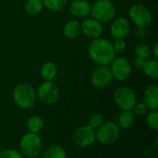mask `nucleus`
Listing matches in <instances>:
<instances>
[{"label": "nucleus", "mask_w": 158, "mask_h": 158, "mask_svg": "<svg viewBox=\"0 0 158 158\" xmlns=\"http://www.w3.org/2000/svg\"><path fill=\"white\" fill-rule=\"evenodd\" d=\"M90 59L98 66H108L116 57L112 42L108 39L98 37L94 39L88 46Z\"/></svg>", "instance_id": "1"}, {"label": "nucleus", "mask_w": 158, "mask_h": 158, "mask_svg": "<svg viewBox=\"0 0 158 158\" xmlns=\"http://www.w3.org/2000/svg\"><path fill=\"white\" fill-rule=\"evenodd\" d=\"M14 103L22 109L32 108L36 103L37 95L34 88L29 83H19L13 90Z\"/></svg>", "instance_id": "2"}, {"label": "nucleus", "mask_w": 158, "mask_h": 158, "mask_svg": "<svg viewBox=\"0 0 158 158\" xmlns=\"http://www.w3.org/2000/svg\"><path fill=\"white\" fill-rule=\"evenodd\" d=\"M116 6L111 0H96L92 5L90 15L101 23H108L116 18Z\"/></svg>", "instance_id": "3"}, {"label": "nucleus", "mask_w": 158, "mask_h": 158, "mask_svg": "<svg viewBox=\"0 0 158 158\" xmlns=\"http://www.w3.org/2000/svg\"><path fill=\"white\" fill-rule=\"evenodd\" d=\"M19 151L23 156L37 157L42 151V140L39 135L31 132L23 134L19 141Z\"/></svg>", "instance_id": "4"}, {"label": "nucleus", "mask_w": 158, "mask_h": 158, "mask_svg": "<svg viewBox=\"0 0 158 158\" xmlns=\"http://www.w3.org/2000/svg\"><path fill=\"white\" fill-rule=\"evenodd\" d=\"M113 100L116 106L121 111L131 110L133 106L137 102L136 93L129 87L121 86L115 90L113 94Z\"/></svg>", "instance_id": "5"}, {"label": "nucleus", "mask_w": 158, "mask_h": 158, "mask_svg": "<svg viewBox=\"0 0 158 158\" xmlns=\"http://www.w3.org/2000/svg\"><path fill=\"white\" fill-rule=\"evenodd\" d=\"M120 130L118 124L108 121L104 122L96 131V141L103 145H111L116 143L119 137Z\"/></svg>", "instance_id": "6"}, {"label": "nucleus", "mask_w": 158, "mask_h": 158, "mask_svg": "<svg viewBox=\"0 0 158 158\" xmlns=\"http://www.w3.org/2000/svg\"><path fill=\"white\" fill-rule=\"evenodd\" d=\"M129 17L131 21L138 28H146L151 24L153 19L150 9L143 4L133 5L130 8Z\"/></svg>", "instance_id": "7"}, {"label": "nucleus", "mask_w": 158, "mask_h": 158, "mask_svg": "<svg viewBox=\"0 0 158 158\" xmlns=\"http://www.w3.org/2000/svg\"><path fill=\"white\" fill-rule=\"evenodd\" d=\"M37 98L44 105H54L59 99V89L53 81H44L36 91Z\"/></svg>", "instance_id": "8"}, {"label": "nucleus", "mask_w": 158, "mask_h": 158, "mask_svg": "<svg viewBox=\"0 0 158 158\" xmlns=\"http://www.w3.org/2000/svg\"><path fill=\"white\" fill-rule=\"evenodd\" d=\"M110 70L114 79L118 81H127L132 71V68L129 60L124 56H118L113 59V61L109 64Z\"/></svg>", "instance_id": "9"}, {"label": "nucleus", "mask_w": 158, "mask_h": 158, "mask_svg": "<svg viewBox=\"0 0 158 158\" xmlns=\"http://www.w3.org/2000/svg\"><path fill=\"white\" fill-rule=\"evenodd\" d=\"M113 80L109 66H98L91 74V83L98 89L107 87Z\"/></svg>", "instance_id": "10"}, {"label": "nucleus", "mask_w": 158, "mask_h": 158, "mask_svg": "<svg viewBox=\"0 0 158 158\" xmlns=\"http://www.w3.org/2000/svg\"><path fill=\"white\" fill-rule=\"evenodd\" d=\"M96 141L95 130L88 125L78 128L73 133V142L79 147H89Z\"/></svg>", "instance_id": "11"}, {"label": "nucleus", "mask_w": 158, "mask_h": 158, "mask_svg": "<svg viewBox=\"0 0 158 158\" xmlns=\"http://www.w3.org/2000/svg\"><path fill=\"white\" fill-rule=\"evenodd\" d=\"M81 31L86 37L94 40L101 37L104 27L103 23L91 17L84 19V20L81 23Z\"/></svg>", "instance_id": "12"}, {"label": "nucleus", "mask_w": 158, "mask_h": 158, "mask_svg": "<svg viewBox=\"0 0 158 158\" xmlns=\"http://www.w3.org/2000/svg\"><path fill=\"white\" fill-rule=\"evenodd\" d=\"M110 23V34L115 39H124L129 35L131 31V23L126 18H115Z\"/></svg>", "instance_id": "13"}, {"label": "nucleus", "mask_w": 158, "mask_h": 158, "mask_svg": "<svg viewBox=\"0 0 158 158\" xmlns=\"http://www.w3.org/2000/svg\"><path fill=\"white\" fill-rule=\"evenodd\" d=\"M92 5L87 0H74L69 5L70 14L79 19H85L91 14Z\"/></svg>", "instance_id": "14"}, {"label": "nucleus", "mask_w": 158, "mask_h": 158, "mask_svg": "<svg viewBox=\"0 0 158 158\" xmlns=\"http://www.w3.org/2000/svg\"><path fill=\"white\" fill-rule=\"evenodd\" d=\"M143 103L149 110H157L158 108V87L156 84L149 85L143 93Z\"/></svg>", "instance_id": "15"}, {"label": "nucleus", "mask_w": 158, "mask_h": 158, "mask_svg": "<svg viewBox=\"0 0 158 158\" xmlns=\"http://www.w3.org/2000/svg\"><path fill=\"white\" fill-rule=\"evenodd\" d=\"M40 74L44 81H52L57 75V67L54 62L47 61L42 65Z\"/></svg>", "instance_id": "16"}, {"label": "nucleus", "mask_w": 158, "mask_h": 158, "mask_svg": "<svg viewBox=\"0 0 158 158\" xmlns=\"http://www.w3.org/2000/svg\"><path fill=\"white\" fill-rule=\"evenodd\" d=\"M81 32V23L75 19H71V20L67 21L63 27V33L69 39L77 38Z\"/></svg>", "instance_id": "17"}, {"label": "nucleus", "mask_w": 158, "mask_h": 158, "mask_svg": "<svg viewBox=\"0 0 158 158\" xmlns=\"http://www.w3.org/2000/svg\"><path fill=\"white\" fill-rule=\"evenodd\" d=\"M43 158H67V153L61 145L51 144L44 151Z\"/></svg>", "instance_id": "18"}, {"label": "nucleus", "mask_w": 158, "mask_h": 158, "mask_svg": "<svg viewBox=\"0 0 158 158\" xmlns=\"http://www.w3.org/2000/svg\"><path fill=\"white\" fill-rule=\"evenodd\" d=\"M143 70L144 74L153 79L156 80L158 78V61L155 58H148L144 61L143 65Z\"/></svg>", "instance_id": "19"}, {"label": "nucleus", "mask_w": 158, "mask_h": 158, "mask_svg": "<svg viewBox=\"0 0 158 158\" xmlns=\"http://www.w3.org/2000/svg\"><path fill=\"white\" fill-rule=\"evenodd\" d=\"M26 126L28 129V132L38 134L44 129V119L40 116H37V115L31 116L28 118L26 122Z\"/></svg>", "instance_id": "20"}, {"label": "nucleus", "mask_w": 158, "mask_h": 158, "mask_svg": "<svg viewBox=\"0 0 158 158\" xmlns=\"http://www.w3.org/2000/svg\"><path fill=\"white\" fill-rule=\"evenodd\" d=\"M118 127L124 129V130H129L131 129L135 122V116L131 110L128 111H122L118 118Z\"/></svg>", "instance_id": "21"}, {"label": "nucleus", "mask_w": 158, "mask_h": 158, "mask_svg": "<svg viewBox=\"0 0 158 158\" xmlns=\"http://www.w3.org/2000/svg\"><path fill=\"white\" fill-rule=\"evenodd\" d=\"M43 0H27L24 6L25 12L28 15L35 16L40 14L44 9Z\"/></svg>", "instance_id": "22"}, {"label": "nucleus", "mask_w": 158, "mask_h": 158, "mask_svg": "<svg viewBox=\"0 0 158 158\" xmlns=\"http://www.w3.org/2000/svg\"><path fill=\"white\" fill-rule=\"evenodd\" d=\"M69 0H43L44 6L51 11H59L69 5Z\"/></svg>", "instance_id": "23"}, {"label": "nucleus", "mask_w": 158, "mask_h": 158, "mask_svg": "<svg viewBox=\"0 0 158 158\" xmlns=\"http://www.w3.org/2000/svg\"><path fill=\"white\" fill-rule=\"evenodd\" d=\"M134 54H135V56H138L143 59H148L152 56V50H151V47L147 44L142 43L135 46Z\"/></svg>", "instance_id": "24"}, {"label": "nucleus", "mask_w": 158, "mask_h": 158, "mask_svg": "<svg viewBox=\"0 0 158 158\" xmlns=\"http://www.w3.org/2000/svg\"><path fill=\"white\" fill-rule=\"evenodd\" d=\"M146 124L154 131H158V112L157 110H150L146 113Z\"/></svg>", "instance_id": "25"}, {"label": "nucleus", "mask_w": 158, "mask_h": 158, "mask_svg": "<svg viewBox=\"0 0 158 158\" xmlns=\"http://www.w3.org/2000/svg\"><path fill=\"white\" fill-rule=\"evenodd\" d=\"M103 123H104V118H103L102 114L96 112V113L92 114V115L89 117L87 125H88L89 127H91L92 129H94V130L96 131Z\"/></svg>", "instance_id": "26"}, {"label": "nucleus", "mask_w": 158, "mask_h": 158, "mask_svg": "<svg viewBox=\"0 0 158 158\" xmlns=\"http://www.w3.org/2000/svg\"><path fill=\"white\" fill-rule=\"evenodd\" d=\"M131 111L133 113L135 117H143V115H146L148 108L143 102H136V104L133 106Z\"/></svg>", "instance_id": "27"}, {"label": "nucleus", "mask_w": 158, "mask_h": 158, "mask_svg": "<svg viewBox=\"0 0 158 158\" xmlns=\"http://www.w3.org/2000/svg\"><path fill=\"white\" fill-rule=\"evenodd\" d=\"M0 158H23V156L19 150L14 149V148H9V149H6L3 152H1Z\"/></svg>", "instance_id": "28"}, {"label": "nucleus", "mask_w": 158, "mask_h": 158, "mask_svg": "<svg viewBox=\"0 0 158 158\" xmlns=\"http://www.w3.org/2000/svg\"><path fill=\"white\" fill-rule=\"evenodd\" d=\"M114 51L117 53H121L126 49V42L124 39H115V41L112 43Z\"/></svg>", "instance_id": "29"}, {"label": "nucleus", "mask_w": 158, "mask_h": 158, "mask_svg": "<svg viewBox=\"0 0 158 158\" xmlns=\"http://www.w3.org/2000/svg\"><path fill=\"white\" fill-rule=\"evenodd\" d=\"M146 59H143V58H141V57H138V56H135L134 59H133V65L135 68L137 69H142L143 68V65Z\"/></svg>", "instance_id": "30"}, {"label": "nucleus", "mask_w": 158, "mask_h": 158, "mask_svg": "<svg viewBox=\"0 0 158 158\" xmlns=\"http://www.w3.org/2000/svg\"><path fill=\"white\" fill-rule=\"evenodd\" d=\"M138 28V27H137ZM135 34L140 37V38H144L147 35V31H146V28H138L135 31Z\"/></svg>", "instance_id": "31"}, {"label": "nucleus", "mask_w": 158, "mask_h": 158, "mask_svg": "<svg viewBox=\"0 0 158 158\" xmlns=\"http://www.w3.org/2000/svg\"><path fill=\"white\" fill-rule=\"evenodd\" d=\"M151 50H152V55L154 56V58H155V59H157L158 58V43L157 42H156V43L154 44V46L151 48Z\"/></svg>", "instance_id": "32"}, {"label": "nucleus", "mask_w": 158, "mask_h": 158, "mask_svg": "<svg viewBox=\"0 0 158 158\" xmlns=\"http://www.w3.org/2000/svg\"><path fill=\"white\" fill-rule=\"evenodd\" d=\"M118 158H123V157H118Z\"/></svg>", "instance_id": "33"}, {"label": "nucleus", "mask_w": 158, "mask_h": 158, "mask_svg": "<svg viewBox=\"0 0 158 158\" xmlns=\"http://www.w3.org/2000/svg\"><path fill=\"white\" fill-rule=\"evenodd\" d=\"M0 154H1V151H0Z\"/></svg>", "instance_id": "34"}]
</instances>
